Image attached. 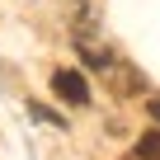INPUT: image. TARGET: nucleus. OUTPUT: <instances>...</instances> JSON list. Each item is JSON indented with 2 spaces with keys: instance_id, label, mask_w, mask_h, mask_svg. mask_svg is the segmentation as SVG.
Listing matches in <instances>:
<instances>
[{
  "instance_id": "f257e3e1",
  "label": "nucleus",
  "mask_w": 160,
  "mask_h": 160,
  "mask_svg": "<svg viewBox=\"0 0 160 160\" xmlns=\"http://www.w3.org/2000/svg\"><path fill=\"white\" fill-rule=\"evenodd\" d=\"M52 94H57L61 104H71V108L90 104V85H85L80 71H57V75H52Z\"/></svg>"
},
{
  "instance_id": "f03ea898",
  "label": "nucleus",
  "mask_w": 160,
  "mask_h": 160,
  "mask_svg": "<svg viewBox=\"0 0 160 160\" xmlns=\"http://www.w3.org/2000/svg\"><path fill=\"white\" fill-rule=\"evenodd\" d=\"M137 155H141V160H160V132H141Z\"/></svg>"
},
{
  "instance_id": "7ed1b4c3",
  "label": "nucleus",
  "mask_w": 160,
  "mask_h": 160,
  "mask_svg": "<svg viewBox=\"0 0 160 160\" xmlns=\"http://www.w3.org/2000/svg\"><path fill=\"white\" fill-rule=\"evenodd\" d=\"M151 118H155V122H160V99H151Z\"/></svg>"
}]
</instances>
